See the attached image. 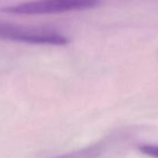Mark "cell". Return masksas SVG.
Segmentation results:
<instances>
[{"label":"cell","instance_id":"cell-3","mask_svg":"<svg viewBox=\"0 0 158 158\" xmlns=\"http://www.w3.org/2000/svg\"><path fill=\"white\" fill-rule=\"evenodd\" d=\"M105 142H97L85 148L50 158H98L104 152Z\"/></svg>","mask_w":158,"mask_h":158},{"label":"cell","instance_id":"cell-4","mask_svg":"<svg viewBox=\"0 0 158 158\" xmlns=\"http://www.w3.org/2000/svg\"><path fill=\"white\" fill-rule=\"evenodd\" d=\"M139 150L145 156L158 158V145H142Z\"/></svg>","mask_w":158,"mask_h":158},{"label":"cell","instance_id":"cell-2","mask_svg":"<svg viewBox=\"0 0 158 158\" xmlns=\"http://www.w3.org/2000/svg\"><path fill=\"white\" fill-rule=\"evenodd\" d=\"M0 39L56 46H65L69 43L67 36L50 29L28 27L3 21H0Z\"/></svg>","mask_w":158,"mask_h":158},{"label":"cell","instance_id":"cell-1","mask_svg":"<svg viewBox=\"0 0 158 158\" xmlns=\"http://www.w3.org/2000/svg\"><path fill=\"white\" fill-rule=\"evenodd\" d=\"M101 0H35L1 8L5 13L19 15H45L85 10L98 7Z\"/></svg>","mask_w":158,"mask_h":158}]
</instances>
